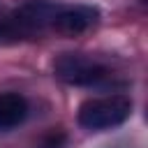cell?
I'll return each mask as SVG.
<instances>
[{
	"label": "cell",
	"instance_id": "4",
	"mask_svg": "<svg viewBox=\"0 0 148 148\" xmlns=\"http://www.w3.org/2000/svg\"><path fill=\"white\" fill-rule=\"evenodd\" d=\"M28 111V99L21 92H0V132H9L23 125Z\"/></svg>",
	"mask_w": 148,
	"mask_h": 148
},
{
	"label": "cell",
	"instance_id": "2",
	"mask_svg": "<svg viewBox=\"0 0 148 148\" xmlns=\"http://www.w3.org/2000/svg\"><path fill=\"white\" fill-rule=\"evenodd\" d=\"M53 72L56 76L67 83V86H76V88H92V86H102L104 81L111 79V72L106 65H102L99 60L83 56V53H62L56 58L53 62Z\"/></svg>",
	"mask_w": 148,
	"mask_h": 148
},
{
	"label": "cell",
	"instance_id": "1",
	"mask_svg": "<svg viewBox=\"0 0 148 148\" xmlns=\"http://www.w3.org/2000/svg\"><path fill=\"white\" fill-rule=\"evenodd\" d=\"M132 113V99L125 95H104L86 99L79 106L76 120L88 132H106L120 127Z\"/></svg>",
	"mask_w": 148,
	"mask_h": 148
},
{
	"label": "cell",
	"instance_id": "5",
	"mask_svg": "<svg viewBox=\"0 0 148 148\" xmlns=\"http://www.w3.org/2000/svg\"><path fill=\"white\" fill-rule=\"evenodd\" d=\"M65 143H67V134L62 132V130H49L46 134H42L30 148H65Z\"/></svg>",
	"mask_w": 148,
	"mask_h": 148
},
{
	"label": "cell",
	"instance_id": "3",
	"mask_svg": "<svg viewBox=\"0 0 148 148\" xmlns=\"http://www.w3.org/2000/svg\"><path fill=\"white\" fill-rule=\"evenodd\" d=\"M99 18V9L90 5H74V7H56L51 16V28L62 35H79L95 25Z\"/></svg>",
	"mask_w": 148,
	"mask_h": 148
}]
</instances>
